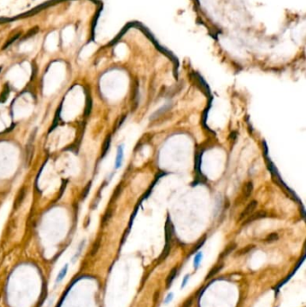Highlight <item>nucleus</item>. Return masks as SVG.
I'll return each mask as SVG.
<instances>
[{
  "label": "nucleus",
  "instance_id": "3",
  "mask_svg": "<svg viewBox=\"0 0 306 307\" xmlns=\"http://www.w3.org/2000/svg\"><path fill=\"white\" fill-rule=\"evenodd\" d=\"M92 106H93V101L91 96L88 95L86 96V102H85V108H84V116L87 117L90 115L91 111H92Z\"/></svg>",
  "mask_w": 306,
  "mask_h": 307
},
{
  "label": "nucleus",
  "instance_id": "15",
  "mask_svg": "<svg viewBox=\"0 0 306 307\" xmlns=\"http://www.w3.org/2000/svg\"><path fill=\"white\" fill-rule=\"evenodd\" d=\"M188 278H189V275H186L185 277H184V278H183V280H182V282H181V286H180V288L182 289L183 287H185L186 286V285H187V283H188Z\"/></svg>",
  "mask_w": 306,
  "mask_h": 307
},
{
  "label": "nucleus",
  "instance_id": "12",
  "mask_svg": "<svg viewBox=\"0 0 306 307\" xmlns=\"http://www.w3.org/2000/svg\"><path fill=\"white\" fill-rule=\"evenodd\" d=\"M201 260H202V252H200L199 251V252L195 256V258H194V268H195L196 270L199 267Z\"/></svg>",
  "mask_w": 306,
  "mask_h": 307
},
{
  "label": "nucleus",
  "instance_id": "5",
  "mask_svg": "<svg viewBox=\"0 0 306 307\" xmlns=\"http://www.w3.org/2000/svg\"><path fill=\"white\" fill-rule=\"evenodd\" d=\"M252 190H253V184H252V182L251 181L246 182V184L243 187V196H244L245 199L250 198V196L252 193Z\"/></svg>",
  "mask_w": 306,
  "mask_h": 307
},
{
  "label": "nucleus",
  "instance_id": "13",
  "mask_svg": "<svg viewBox=\"0 0 306 307\" xmlns=\"http://www.w3.org/2000/svg\"><path fill=\"white\" fill-rule=\"evenodd\" d=\"M91 185H92V183L89 182L88 185L84 188V189H83V191L82 193V200H84V199L87 197V195L89 194V191H90V189H91Z\"/></svg>",
  "mask_w": 306,
  "mask_h": 307
},
{
  "label": "nucleus",
  "instance_id": "16",
  "mask_svg": "<svg viewBox=\"0 0 306 307\" xmlns=\"http://www.w3.org/2000/svg\"><path fill=\"white\" fill-rule=\"evenodd\" d=\"M278 238V236L276 235V234H272L271 235H269V238H268V241H274V240H277Z\"/></svg>",
  "mask_w": 306,
  "mask_h": 307
},
{
  "label": "nucleus",
  "instance_id": "14",
  "mask_svg": "<svg viewBox=\"0 0 306 307\" xmlns=\"http://www.w3.org/2000/svg\"><path fill=\"white\" fill-rule=\"evenodd\" d=\"M172 298H173V293H169V294L167 295V296L165 297V305H167V304H169L170 302H172Z\"/></svg>",
  "mask_w": 306,
  "mask_h": 307
},
{
  "label": "nucleus",
  "instance_id": "7",
  "mask_svg": "<svg viewBox=\"0 0 306 307\" xmlns=\"http://www.w3.org/2000/svg\"><path fill=\"white\" fill-rule=\"evenodd\" d=\"M110 141H111V137H110V135H108L107 138H105V140H104L103 145V148H102V156L103 157L108 152V150L110 148Z\"/></svg>",
  "mask_w": 306,
  "mask_h": 307
},
{
  "label": "nucleus",
  "instance_id": "11",
  "mask_svg": "<svg viewBox=\"0 0 306 307\" xmlns=\"http://www.w3.org/2000/svg\"><path fill=\"white\" fill-rule=\"evenodd\" d=\"M60 111H61V105L59 107V109H58V111H57V113H56V116H55V119H54V121H53L52 127L49 129V132H50L51 130H54V129L59 125V119H60Z\"/></svg>",
  "mask_w": 306,
  "mask_h": 307
},
{
  "label": "nucleus",
  "instance_id": "4",
  "mask_svg": "<svg viewBox=\"0 0 306 307\" xmlns=\"http://www.w3.org/2000/svg\"><path fill=\"white\" fill-rule=\"evenodd\" d=\"M266 216H267V212L266 211H258L256 214H254L250 217H249L247 220H246L245 224L250 223V222H252L254 220H258V219H260V218H264Z\"/></svg>",
  "mask_w": 306,
  "mask_h": 307
},
{
  "label": "nucleus",
  "instance_id": "9",
  "mask_svg": "<svg viewBox=\"0 0 306 307\" xmlns=\"http://www.w3.org/2000/svg\"><path fill=\"white\" fill-rule=\"evenodd\" d=\"M9 92H10V90H9V85H8V84H6L5 87H4L3 92H2L1 95H0V102H1V103H5V102L6 101V99H7V97H8V95H9Z\"/></svg>",
  "mask_w": 306,
  "mask_h": 307
},
{
  "label": "nucleus",
  "instance_id": "10",
  "mask_svg": "<svg viewBox=\"0 0 306 307\" xmlns=\"http://www.w3.org/2000/svg\"><path fill=\"white\" fill-rule=\"evenodd\" d=\"M176 274H177V269H173L172 271L170 272V275L168 276L167 280H166V286H167V287H169V286L172 285V281H173V279H174V278H175V276H176Z\"/></svg>",
  "mask_w": 306,
  "mask_h": 307
},
{
  "label": "nucleus",
  "instance_id": "17",
  "mask_svg": "<svg viewBox=\"0 0 306 307\" xmlns=\"http://www.w3.org/2000/svg\"><path fill=\"white\" fill-rule=\"evenodd\" d=\"M2 70V67H0V71Z\"/></svg>",
  "mask_w": 306,
  "mask_h": 307
},
{
  "label": "nucleus",
  "instance_id": "2",
  "mask_svg": "<svg viewBox=\"0 0 306 307\" xmlns=\"http://www.w3.org/2000/svg\"><path fill=\"white\" fill-rule=\"evenodd\" d=\"M25 194H26V190H25V188L21 189V190L19 191V193H18V195H17V197H16V199H15V200H14V208H15V209H16V208H18L21 206V204L23 203V201H24V200Z\"/></svg>",
  "mask_w": 306,
  "mask_h": 307
},
{
  "label": "nucleus",
  "instance_id": "6",
  "mask_svg": "<svg viewBox=\"0 0 306 307\" xmlns=\"http://www.w3.org/2000/svg\"><path fill=\"white\" fill-rule=\"evenodd\" d=\"M122 159H123V147L122 146H119L118 147V153H117V156H116V161H115V168H119L121 165L122 163Z\"/></svg>",
  "mask_w": 306,
  "mask_h": 307
},
{
  "label": "nucleus",
  "instance_id": "8",
  "mask_svg": "<svg viewBox=\"0 0 306 307\" xmlns=\"http://www.w3.org/2000/svg\"><path fill=\"white\" fill-rule=\"evenodd\" d=\"M68 270V265H65V266L62 268V270H61L59 272V274H58V276H57V278H56V284L61 282V281L64 279V278H65V277H66V275H67Z\"/></svg>",
  "mask_w": 306,
  "mask_h": 307
},
{
  "label": "nucleus",
  "instance_id": "1",
  "mask_svg": "<svg viewBox=\"0 0 306 307\" xmlns=\"http://www.w3.org/2000/svg\"><path fill=\"white\" fill-rule=\"evenodd\" d=\"M257 206H258V202H257V201L256 200L251 201V202L248 205L247 207L244 208V210L242 212V214L240 215V216H239V220L241 221V220H243V219H245L246 217H248L249 215L252 214V212L256 209Z\"/></svg>",
  "mask_w": 306,
  "mask_h": 307
}]
</instances>
